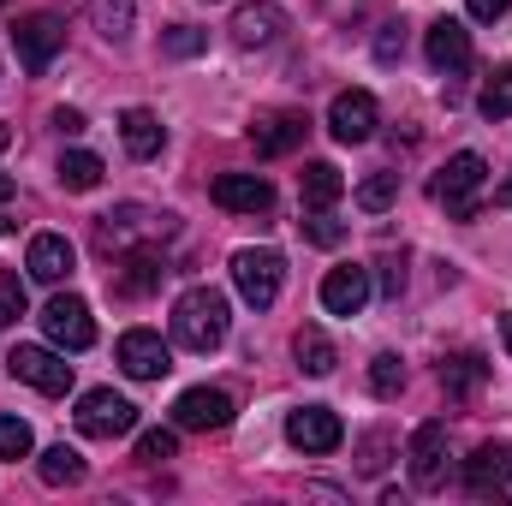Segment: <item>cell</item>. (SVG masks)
<instances>
[{
  "label": "cell",
  "instance_id": "obj_1",
  "mask_svg": "<svg viewBox=\"0 0 512 506\" xmlns=\"http://www.w3.org/2000/svg\"><path fill=\"white\" fill-rule=\"evenodd\" d=\"M227 328H233V316H227V298L215 286L179 292V304H173V340L185 352H215L227 340Z\"/></svg>",
  "mask_w": 512,
  "mask_h": 506
},
{
  "label": "cell",
  "instance_id": "obj_2",
  "mask_svg": "<svg viewBox=\"0 0 512 506\" xmlns=\"http://www.w3.org/2000/svg\"><path fill=\"white\" fill-rule=\"evenodd\" d=\"M489 185V161L477 149H459L441 173H435V203H447V215L477 221V191Z\"/></svg>",
  "mask_w": 512,
  "mask_h": 506
},
{
  "label": "cell",
  "instance_id": "obj_3",
  "mask_svg": "<svg viewBox=\"0 0 512 506\" xmlns=\"http://www.w3.org/2000/svg\"><path fill=\"white\" fill-rule=\"evenodd\" d=\"M42 334H48V346H60V352H90V346H96L90 304H84L78 292H54V298L42 304Z\"/></svg>",
  "mask_w": 512,
  "mask_h": 506
},
{
  "label": "cell",
  "instance_id": "obj_4",
  "mask_svg": "<svg viewBox=\"0 0 512 506\" xmlns=\"http://www.w3.org/2000/svg\"><path fill=\"white\" fill-rule=\"evenodd\" d=\"M72 417H78V429L90 441H114V435H131L137 429V405H131L126 393H114V387H90Z\"/></svg>",
  "mask_w": 512,
  "mask_h": 506
},
{
  "label": "cell",
  "instance_id": "obj_5",
  "mask_svg": "<svg viewBox=\"0 0 512 506\" xmlns=\"http://www.w3.org/2000/svg\"><path fill=\"white\" fill-rule=\"evenodd\" d=\"M280 280H286V256L280 251H233V286L251 310H268L280 298Z\"/></svg>",
  "mask_w": 512,
  "mask_h": 506
},
{
  "label": "cell",
  "instance_id": "obj_6",
  "mask_svg": "<svg viewBox=\"0 0 512 506\" xmlns=\"http://www.w3.org/2000/svg\"><path fill=\"white\" fill-rule=\"evenodd\" d=\"M6 370H12V381H24V387H36V393H54V399L72 387V364H66L54 346H12Z\"/></svg>",
  "mask_w": 512,
  "mask_h": 506
},
{
  "label": "cell",
  "instance_id": "obj_7",
  "mask_svg": "<svg viewBox=\"0 0 512 506\" xmlns=\"http://www.w3.org/2000/svg\"><path fill=\"white\" fill-rule=\"evenodd\" d=\"M12 48H18L24 72H48V66H54V54L66 48V24H60L54 12H30V18H18Z\"/></svg>",
  "mask_w": 512,
  "mask_h": 506
},
{
  "label": "cell",
  "instance_id": "obj_8",
  "mask_svg": "<svg viewBox=\"0 0 512 506\" xmlns=\"http://www.w3.org/2000/svg\"><path fill=\"white\" fill-rule=\"evenodd\" d=\"M423 54H429L435 72L465 78V72H471V30H465L459 18H435V24L423 30Z\"/></svg>",
  "mask_w": 512,
  "mask_h": 506
},
{
  "label": "cell",
  "instance_id": "obj_9",
  "mask_svg": "<svg viewBox=\"0 0 512 506\" xmlns=\"http://www.w3.org/2000/svg\"><path fill=\"white\" fill-rule=\"evenodd\" d=\"M173 423L179 429H227L233 423V393H221V387H185L179 399H173Z\"/></svg>",
  "mask_w": 512,
  "mask_h": 506
},
{
  "label": "cell",
  "instance_id": "obj_10",
  "mask_svg": "<svg viewBox=\"0 0 512 506\" xmlns=\"http://www.w3.org/2000/svg\"><path fill=\"white\" fill-rule=\"evenodd\" d=\"M286 441H292L298 453H334V447L346 441V423H340L328 405H304V411L286 417Z\"/></svg>",
  "mask_w": 512,
  "mask_h": 506
},
{
  "label": "cell",
  "instance_id": "obj_11",
  "mask_svg": "<svg viewBox=\"0 0 512 506\" xmlns=\"http://www.w3.org/2000/svg\"><path fill=\"white\" fill-rule=\"evenodd\" d=\"M209 197H215V209H227V215H268V209H274V185H268L262 173H221V179L209 185Z\"/></svg>",
  "mask_w": 512,
  "mask_h": 506
},
{
  "label": "cell",
  "instance_id": "obj_12",
  "mask_svg": "<svg viewBox=\"0 0 512 506\" xmlns=\"http://www.w3.org/2000/svg\"><path fill=\"white\" fill-rule=\"evenodd\" d=\"M120 370L131 381H161L173 370V352H167V340L161 334H149V328H126L120 334Z\"/></svg>",
  "mask_w": 512,
  "mask_h": 506
},
{
  "label": "cell",
  "instance_id": "obj_13",
  "mask_svg": "<svg viewBox=\"0 0 512 506\" xmlns=\"http://www.w3.org/2000/svg\"><path fill=\"white\" fill-rule=\"evenodd\" d=\"M376 120H382V108H376L370 90H340L334 108H328V131L340 143H370L376 137Z\"/></svg>",
  "mask_w": 512,
  "mask_h": 506
},
{
  "label": "cell",
  "instance_id": "obj_14",
  "mask_svg": "<svg viewBox=\"0 0 512 506\" xmlns=\"http://www.w3.org/2000/svg\"><path fill=\"white\" fill-rule=\"evenodd\" d=\"M370 292H376L370 268H358V262L328 268V280H322V310H328V316H358V310L370 304Z\"/></svg>",
  "mask_w": 512,
  "mask_h": 506
},
{
  "label": "cell",
  "instance_id": "obj_15",
  "mask_svg": "<svg viewBox=\"0 0 512 506\" xmlns=\"http://www.w3.org/2000/svg\"><path fill=\"white\" fill-rule=\"evenodd\" d=\"M411 483L417 489H441L447 483V423H423L411 435Z\"/></svg>",
  "mask_w": 512,
  "mask_h": 506
},
{
  "label": "cell",
  "instance_id": "obj_16",
  "mask_svg": "<svg viewBox=\"0 0 512 506\" xmlns=\"http://www.w3.org/2000/svg\"><path fill=\"white\" fill-rule=\"evenodd\" d=\"M280 30H286V6H274V0H251V6L233 12V42L239 48H268V42H280Z\"/></svg>",
  "mask_w": 512,
  "mask_h": 506
},
{
  "label": "cell",
  "instance_id": "obj_17",
  "mask_svg": "<svg viewBox=\"0 0 512 506\" xmlns=\"http://www.w3.org/2000/svg\"><path fill=\"white\" fill-rule=\"evenodd\" d=\"M72 262H78V251H72V239H66V233H36V239H30V251H24L30 280H48V286H60V280L72 274Z\"/></svg>",
  "mask_w": 512,
  "mask_h": 506
},
{
  "label": "cell",
  "instance_id": "obj_18",
  "mask_svg": "<svg viewBox=\"0 0 512 506\" xmlns=\"http://www.w3.org/2000/svg\"><path fill=\"white\" fill-rule=\"evenodd\" d=\"M304 131H310V120L286 108V114H262V120L251 126V143H256V155L274 161V155H292V149L304 143Z\"/></svg>",
  "mask_w": 512,
  "mask_h": 506
},
{
  "label": "cell",
  "instance_id": "obj_19",
  "mask_svg": "<svg viewBox=\"0 0 512 506\" xmlns=\"http://www.w3.org/2000/svg\"><path fill=\"white\" fill-rule=\"evenodd\" d=\"M507 441H483L471 459H465V489L471 495H495L501 483H507Z\"/></svg>",
  "mask_w": 512,
  "mask_h": 506
},
{
  "label": "cell",
  "instance_id": "obj_20",
  "mask_svg": "<svg viewBox=\"0 0 512 506\" xmlns=\"http://www.w3.org/2000/svg\"><path fill=\"white\" fill-rule=\"evenodd\" d=\"M120 137H126L131 161H155L161 143H167V131H161V120H155L149 108H126V114H120Z\"/></svg>",
  "mask_w": 512,
  "mask_h": 506
},
{
  "label": "cell",
  "instance_id": "obj_21",
  "mask_svg": "<svg viewBox=\"0 0 512 506\" xmlns=\"http://www.w3.org/2000/svg\"><path fill=\"white\" fill-rule=\"evenodd\" d=\"M298 197H304V209H334V203L346 197L340 167H334V161H310V167L298 173Z\"/></svg>",
  "mask_w": 512,
  "mask_h": 506
},
{
  "label": "cell",
  "instance_id": "obj_22",
  "mask_svg": "<svg viewBox=\"0 0 512 506\" xmlns=\"http://www.w3.org/2000/svg\"><path fill=\"white\" fill-rule=\"evenodd\" d=\"M292 352H298V370H304V376H334V364H340L334 340H328V334H322L316 322H304V328H298Z\"/></svg>",
  "mask_w": 512,
  "mask_h": 506
},
{
  "label": "cell",
  "instance_id": "obj_23",
  "mask_svg": "<svg viewBox=\"0 0 512 506\" xmlns=\"http://www.w3.org/2000/svg\"><path fill=\"white\" fill-rule=\"evenodd\" d=\"M36 471H42V483H48V489H72V483H84V471H90V465H84V453H78V447H66V441H60V447H48V453L36 459Z\"/></svg>",
  "mask_w": 512,
  "mask_h": 506
},
{
  "label": "cell",
  "instance_id": "obj_24",
  "mask_svg": "<svg viewBox=\"0 0 512 506\" xmlns=\"http://www.w3.org/2000/svg\"><path fill=\"white\" fill-rule=\"evenodd\" d=\"M489 376V364L477 358V352H459V358H441V387H447V399H471L477 387Z\"/></svg>",
  "mask_w": 512,
  "mask_h": 506
},
{
  "label": "cell",
  "instance_id": "obj_25",
  "mask_svg": "<svg viewBox=\"0 0 512 506\" xmlns=\"http://www.w3.org/2000/svg\"><path fill=\"white\" fill-rule=\"evenodd\" d=\"M161 274H167V262L155 251H131L126 268H120V292H126V298H143V292L161 286Z\"/></svg>",
  "mask_w": 512,
  "mask_h": 506
},
{
  "label": "cell",
  "instance_id": "obj_26",
  "mask_svg": "<svg viewBox=\"0 0 512 506\" xmlns=\"http://www.w3.org/2000/svg\"><path fill=\"white\" fill-rule=\"evenodd\" d=\"M102 173H108V167H102V155H90V149H66V155H60V185H66V191H96Z\"/></svg>",
  "mask_w": 512,
  "mask_h": 506
},
{
  "label": "cell",
  "instance_id": "obj_27",
  "mask_svg": "<svg viewBox=\"0 0 512 506\" xmlns=\"http://www.w3.org/2000/svg\"><path fill=\"white\" fill-rule=\"evenodd\" d=\"M90 18L108 42H126L131 24H137V0H90Z\"/></svg>",
  "mask_w": 512,
  "mask_h": 506
},
{
  "label": "cell",
  "instance_id": "obj_28",
  "mask_svg": "<svg viewBox=\"0 0 512 506\" xmlns=\"http://www.w3.org/2000/svg\"><path fill=\"white\" fill-rule=\"evenodd\" d=\"M477 108H483V120H512V60L483 84V96H477Z\"/></svg>",
  "mask_w": 512,
  "mask_h": 506
},
{
  "label": "cell",
  "instance_id": "obj_29",
  "mask_svg": "<svg viewBox=\"0 0 512 506\" xmlns=\"http://www.w3.org/2000/svg\"><path fill=\"white\" fill-rule=\"evenodd\" d=\"M393 197H399V173H370V179L358 185V209H364V215L393 209Z\"/></svg>",
  "mask_w": 512,
  "mask_h": 506
},
{
  "label": "cell",
  "instance_id": "obj_30",
  "mask_svg": "<svg viewBox=\"0 0 512 506\" xmlns=\"http://www.w3.org/2000/svg\"><path fill=\"white\" fill-rule=\"evenodd\" d=\"M209 48V36L197 30V24H167L161 30V54H173V60H191V54H203Z\"/></svg>",
  "mask_w": 512,
  "mask_h": 506
},
{
  "label": "cell",
  "instance_id": "obj_31",
  "mask_svg": "<svg viewBox=\"0 0 512 506\" xmlns=\"http://www.w3.org/2000/svg\"><path fill=\"white\" fill-rule=\"evenodd\" d=\"M370 393H376V399H399V393H405V364H399L393 352H382V358L370 364Z\"/></svg>",
  "mask_w": 512,
  "mask_h": 506
},
{
  "label": "cell",
  "instance_id": "obj_32",
  "mask_svg": "<svg viewBox=\"0 0 512 506\" xmlns=\"http://www.w3.org/2000/svg\"><path fill=\"white\" fill-rule=\"evenodd\" d=\"M304 239H310V245H322V251H334V245L346 239V227H340L328 209H304Z\"/></svg>",
  "mask_w": 512,
  "mask_h": 506
},
{
  "label": "cell",
  "instance_id": "obj_33",
  "mask_svg": "<svg viewBox=\"0 0 512 506\" xmlns=\"http://www.w3.org/2000/svg\"><path fill=\"white\" fill-rule=\"evenodd\" d=\"M18 316H24V274L6 268L0 274V328H18Z\"/></svg>",
  "mask_w": 512,
  "mask_h": 506
},
{
  "label": "cell",
  "instance_id": "obj_34",
  "mask_svg": "<svg viewBox=\"0 0 512 506\" xmlns=\"http://www.w3.org/2000/svg\"><path fill=\"white\" fill-rule=\"evenodd\" d=\"M30 447H36L30 423L24 417H0V459H30Z\"/></svg>",
  "mask_w": 512,
  "mask_h": 506
},
{
  "label": "cell",
  "instance_id": "obj_35",
  "mask_svg": "<svg viewBox=\"0 0 512 506\" xmlns=\"http://www.w3.org/2000/svg\"><path fill=\"white\" fill-rule=\"evenodd\" d=\"M173 453H179V435H173V429L137 435V459H143V465H161V459H173Z\"/></svg>",
  "mask_w": 512,
  "mask_h": 506
},
{
  "label": "cell",
  "instance_id": "obj_36",
  "mask_svg": "<svg viewBox=\"0 0 512 506\" xmlns=\"http://www.w3.org/2000/svg\"><path fill=\"white\" fill-rule=\"evenodd\" d=\"M370 280H376V292H382V298H399V292H405V256H382Z\"/></svg>",
  "mask_w": 512,
  "mask_h": 506
},
{
  "label": "cell",
  "instance_id": "obj_37",
  "mask_svg": "<svg viewBox=\"0 0 512 506\" xmlns=\"http://www.w3.org/2000/svg\"><path fill=\"white\" fill-rule=\"evenodd\" d=\"M399 54H405V30H399V24H382V36H376V60L393 66Z\"/></svg>",
  "mask_w": 512,
  "mask_h": 506
},
{
  "label": "cell",
  "instance_id": "obj_38",
  "mask_svg": "<svg viewBox=\"0 0 512 506\" xmlns=\"http://www.w3.org/2000/svg\"><path fill=\"white\" fill-rule=\"evenodd\" d=\"M465 6H471V18H477V24H495V18H507L512 0H465Z\"/></svg>",
  "mask_w": 512,
  "mask_h": 506
},
{
  "label": "cell",
  "instance_id": "obj_39",
  "mask_svg": "<svg viewBox=\"0 0 512 506\" xmlns=\"http://www.w3.org/2000/svg\"><path fill=\"white\" fill-rule=\"evenodd\" d=\"M382 447H387L382 435H370V441H364V459H358V465H364L370 477H376V471H382V465H387V459H382Z\"/></svg>",
  "mask_w": 512,
  "mask_h": 506
},
{
  "label": "cell",
  "instance_id": "obj_40",
  "mask_svg": "<svg viewBox=\"0 0 512 506\" xmlns=\"http://www.w3.org/2000/svg\"><path fill=\"white\" fill-rule=\"evenodd\" d=\"M54 126L66 131V137H78V131H84V114H78V108H54Z\"/></svg>",
  "mask_w": 512,
  "mask_h": 506
},
{
  "label": "cell",
  "instance_id": "obj_41",
  "mask_svg": "<svg viewBox=\"0 0 512 506\" xmlns=\"http://www.w3.org/2000/svg\"><path fill=\"white\" fill-rule=\"evenodd\" d=\"M12 191H18V185H12V173H0V203H12Z\"/></svg>",
  "mask_w": 512,
  "mask_h": 506
},
{
  "label": "cell",
  "instance_id": "obj_42",
  "mask_svg": "<svg viewBox=\"0 0 512 506\" xmlns=\"http://www.w3.org/2000/svg\"><path fill=\"white\" fill-rule=\"evenodd\" d=\"M495 203H501V209H512V179L501 185V191H495Z\"/></svg>",
  "mask_w": 512,
  "mask_h": 506
},
{
  "label": "cell",
  "instance_id": "obj_43",
  "mask_svg": "<svg viewBox=\"0 0 512 506\" xmlns=\"http://www.w3.org/2000/svg\"><path fill=\"white\" fill-rule=\"evenodd\" d=\"M501 334H507V352H512V316H507V322H501Z\"/></svg>",
  "mask_w": 512,
  "mask_h": 506
},
{
  "label": "cell",
  "instance_id": "obj_44",
  "mask_svg": "<svg viewBox=\"0 0 512 506\" xmlns=\"http://www.w3.org/2000/svg\"><path fill=\"white\" fill-rule=\"evenodd\" d=\"M6 143H12V131H6V120H0V149H6Z\"/></svg>",
  "mask_w": 512,
  "mask_h": 506
},
{
  "label": "cell",
  "instance_id": "obj_45",
  "mask_svg": "<svg viewBox=\"0 0 512 506\" xmlns=\"http://www.w3.org/2000/svg\"><path fill=\"white\" fill-rule=\"evenodd\" d=\"M0 233H6V221H0Z\"/></svg>",
  "mask_w": 512,
  "mask_h": 506
}]
</instances>
